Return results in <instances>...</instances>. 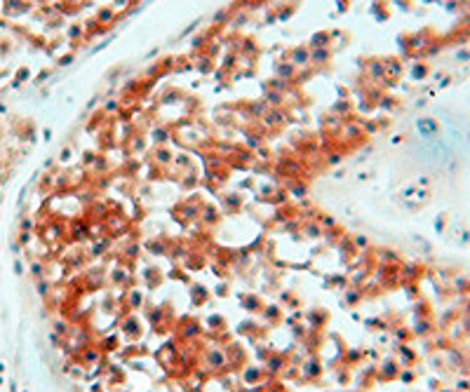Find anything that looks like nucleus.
Returning <instances> with one entry per match:
<instances>
[{
	"label": "nucleus",
	"instance_id": "nucleus-3",
	"mask_svg": "<svg viewBox=\"0 0 470 392\" xmlns=\"http://www.w3.org/2000/svg\"><path fill=\"white\" fill-rule=\"evenodd\" d=\"M200 226H205V228H214V226H219V221H221V209L219 207H214V204H209V202H205L202 204V212H200Z\"/></svg>",
	"mask_w": 470,
	"mask_h": 392
},
{
	"label": "nucleus",
	"instance_id": "nucleus-2",
	"mask_svg": "<svg viewBox=\"0 0 470 392\" xmlns=\"http://www.w3.org/2000/svg\"><path fill=\"white\" fill-rule=\"evenodd\" d=\"M90 235H92V221L85 214L73 216L71 223H68V239L71 242H85Z\"/></svg>",
	"mask_w": 470,
	"mask_h": 392
},
{
	"label": "nucleus",
	"instance_id": "nucleus-11",
	"mask_svg": "<svg viewBox=\"0 0 470 392\" xmlns=\"http://www.w3.org/2000/svg\"><path fill=\"white\" fill-rule=\"evenodd\" d=\"M261 376H263V371L259 367H247L244 369V380H247V383H257V380H261Z\"/></svg>",
	"mask_w": 470,
	"mask_h": 392
},
{
	"label": "nucleus",
	"instance_id": "nucleus-19",
	"mask_svg": "<svg viewBox=\"0 0 470 392\" xmlns=\"http://www.w3.org/2000/svg\"><path fill=\"white\" fill-rule=\"evenodd\" d=\"M94 160H97V155H94V153H85V155H82V165L92 167V165H94Z\"/></svg>",
	"mask_w": 470,
	"mask_h": 392
},
{
	"label": "nucleus",
	"instance_id": "nucleus-14",
	"mask_svg": "<svg viewBox=\"0 0 470 392\" xmlns=\"http://www.w3.org/2000/svg\"><path fill=\"white\" fill-rule=\"evenodd\" d=\"M139 251H141V245L139 242H132V245H127L125 249H122V254H125L127 258H136L139 256Z\"/></svg>",
	"mask_w": 470,
	"mask_h": 392
},
{
	"label": "nucleus",
	"instance_id": "nucleus-22",
	"mask_svg": "<svg viewBox=\"0 0 470 392\" xmlns=\"http://www.w3.org/2000/svg\"><path fill=\"white\" fill-rule=\"evenodd\" d=\"M68 160H71V150H64L61 153V162H68Z\"/></svg>",
	"mask_w": 470,
	"mask_h": 392
},
{
	"label": "nucleus",
	"instance_id": "nucleus-1",
	"mask_svg": "<svg viewBox=\"0 0 470 392\" xmlns=\"http://www.w3.org/2000/svg\"><path fill=\"white\" fill-rule=\"evenodd\" d=\"M202 204H205V200H202L200 195H190L186 197V200H181V202L174 207V219L181 221V223H188V221H198L200 219V212H202Z\"/></svg>",
	"mask_w": 470,
	"mask_h": 392
},
{
	"label": "nucleus",
	"instance_id": "nucleus-8",
	"mask_svg": "<svg viewBox=\"0 0 470 392\" xmlns=\"http://www.w3.org/2000/svg\"><path fill=\"white\" fill-rule=\"evenodd\" d=\"M226 364V355L221 350H209L207 352V367L209 369H221Z\"/></svg>",
	"mask_w": 470,
	"mask_h": 392
},
{
	"label": "nucleus",
	"instance_id": "nucleus-7",
	"mask_svg": "<svg viewBox=\"0 0 470 392\" xmlns=\"http://www.w3.org/2000/svg\"><path fill=\"white\" fill-rule=\"evenodd\" d=\"M144 249H148L151 254H167L170 247H167V242L162 237H153V239H146V242H144Z\"/></svg>",
	"mask_w": 470,
	"mask_h": 392
},
{
	"label": "nucleus",
	"instance_id": "nucleus-4",
	"mask_svg": "<svg viewBox=\"0 0 470 392\" xmlns=\"http://www.w3.org/2000/svg\"><path fill=\"white\" fill-rule=\"evenodd\" d=\"M285 190H287V195L294 197V200H303V197H308V184H306L303 178H287Z\"/></svg>",
	"mask_w": 470,
	"mask_h": 392
},
{
	"label": "nucleus",
	"instance_id": "nucleus-16",
	"mask_svg": "<svg viewBox=\"0 0 470 392\" xmlns=\"http://www.w3.org/2000/svg\"><path fill=\"white\" fill-rule=\"evenodd\" d=\"M129 306H132V308H139L141 306V291H132V296H129Z\"/></svg>",
	"mask_w": 470,
	"mask_h": 392
},
{
	"label": "nucleus",
	"instance_id": "nucleus-5",
	"mask_svg": "<svg viewBox=\"0 0 470 392\" xmlns=\"http://www.w3.org/2000/svg\"><path fill=\"white\" fill-rule=\"evenodd\" d=\"M242 195L240 193H226V195H219V204H221V212H226V214H233V212H238L242 207Z\"/></svg>",
	"mask_w": 470,
	"mask_h": 392
},
{
	"label": "nucleus",
	"instance_id": "nucleus-21",
	"mask_svg": "<svg viewBox=\"0 0 470 392\" xmlns=\"http://www.w3.org/2000/svg\"><path fill=\"white\" fill-rule=\"evenodd\" d=\"M294 59H296V62H306V59H308V54H306L303 49H299V52L294 54Z\"/></svg>",
	"mask_w": 470,
	"mask_h": 392
},
{
	"label": "nucleus",
	"instance_id": "nucleus-9",
	"mask_svg": "<svg viewBox=\"0 0 470 392\" xmlns=\"http://www.w3.org/2000/svg\"><path fill=\"white\" fill-rule=\"evenodd\" d=\"M172 158H174V155H172L167 148H158V150H155V165H158V167L172 165Z\"/></svg>",
	"mask_w": 470,
	"mask_h": 392
},
{
	"label": "nucleus",
	"instance_id": "nucleus-6",
	"mask_svg": "<svg viewBox=\"0 0 470 392\" xmlns=\"http://www.w3.org/2000/svg\"><path fill=\"white\" fill-rule=\"evenodd\" d=\"M301 235H306L308 239H320L324 235V230H322V226H320L318 221L303 219V223H301Z\"/></svg>",
	"mask_w": 470,
	"mask_h": 392
},
{
	"label": "nucleus",
	"instance_id": "nucleus-18",
	"mask_svg": "<svg viewBox=\"0 0 470 392\" xmlns=\"http://www.w3.org/2000/svg\"><path fill=\"white\" fill-rule=\"evenodd\" d=\"M153 139H155V143H167V139H170V134H167V132H162V129H158V132H155V136H153Z\"/></svg>",
	"mask_w": 470,
	"mask_h": 392
},
{
	"label": "nucleus",
	"instance_id": "nucleus-10",
	"mask_svg": "<svg viewBox=\"0 0 470 392\" xmlns=\"http://www.w3.org/2000/svg\"><path fill=\"white\" fill-rule=\"evenodd\" d=\"M324 235H327V242H331V245H339V242H341V237H346L343 228H339V226L329 228V230H324Z\"/></svg>",
	"mask_w": 470,
	"mask_h": 392
},
{
	"label": "nucleus",
	"instance_id": "nucleus-17",
	"mask_svg": "<svg viewBox=\"0 0 470 392\" xmlns=\"http://www.w3.org/2000/svg\"><path fill=\"white\" fill-rule=\"evenodd\" d=\"M343 160V153H329L327 155V165H339Z\"/></svg>",
	"mask_w": 470,
	"mask_h": 392
},
{
	"label": "nucleus",
	"instance_id": "nucleus-15",
	"mask_svg": "<svg viewBox=\"0 0 470 392\" xmlns=\"http://www.w3.org/2000/svg\"><path fill=\"white\" fill-rule=\"evenodd\" d=\"M350 242L355 245V249H367L369 247V239L365 235H350Z\"/></svg>",
	"mask_w": 470,
	"mask_h": 392
},
{
	"label": "nucleus",
	"instance_id": "nucleus-12",
	"mask_svg": "<svg viewBox=\"0 0 470 392\" xmlns=\"http://www.w3.org/2000/svg\"><path fill=\"white\" fill-rule=\"evenodd\" d=\"M285 369V357L282 355H273L268 359V371L270 374H275V371H282Z\"/></svg>",
	"mask_w": 470,
	"mask_h": 392
},
{
	"label": "nucleus",
	"instance_id": "nucleus-20",
	"mask_svg": "<svg viewBox=\"0 0 470 392\" xmlns=\"http://www.w3.org/2000/svg\"><path fill=\"white\" fill-rule=\"evenodd\" d=\"M346 300H348V303H357V300H360V296H357V291H348V294H346Z\"/></svg>",
	"mask_w": 470,
	"mask_h": 392
},
{
	"label": "nucleus",
	"instance_id": "nucleus-13",
	"mask_svg": "<svg viewBox=\"0 0 470 392\" xmlns=\"http://www.w3.org/2000/svg\"><path fill=\"white\" fill-rule=\"evenodd\" d=\"M94 172L97 174H104V172H108V158H104V155H97V160H94Z\"/></svg>",
	"mask_w": 470,
	"mask_h": 392
}]
</instances>
